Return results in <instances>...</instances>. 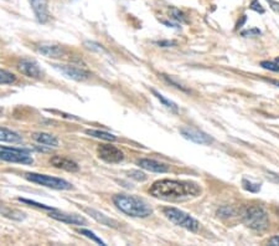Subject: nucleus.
<instances>
[{
	"instance_id": "nucleus-35",
	"label": "nucleus",
	"mask_w": 279,
	"mask_h": 246,
	"mask_svg": "<svg viewBox=\"0 0 279 246\" xmlns=\"http://www.w3.org/2000/svg\"><path fill=\"white\" fill-rule=\"evenodd\" d=\"M268 3H269V5L272 7L273 10H275V12L279 13V3L274 2V0H267Z\"/></svg>"
},
{
	"instance_id": "nucleus-34",
	"label": "nucleus",
	"mask_w": 279,
	"mask_h": 246,
	"mask_svg": "<svg viewBox=\"0 0 279 246\" xmlns=\"http://www.w3.org/2000/svg\"><path fill=\"white\" fill-rule=\"evenodd\" d=\"M157 45L162 46V48H170V46L175 45V41H169V40H162V41H157Z\"/></svg>"
},
{
	"instance_id": "nucleus-19",
	"label": "nucleus",
	"mask_w": 279,
	"mask_h": 246,
	"mask_svg": "<svg viewBox=\"0 0 279 246\" xmlns=\"http://www.w3.org/2000/svg\"><path fill=\"white\" fill-rule=\"evenodd\" d=\"M86 133L91 137L94 138H99V140H103V141H109V142H114L117 138L115 136H113L112 133H108V132H103V131H98V130H87Z\"/></svg>"
},
{
	"instance_id": "nucleus-26",
	"label": "nucleus",
	"mask_w": 279,
	"mask_h": 246,
	"mask_svg": "<svg viewBox=\"0 0 279 246\" xmlns=\"http://www.w3.org/2000/svg\"><path fill=\"white\" fill-rule=\"evenodd\" d=\"M162 77L164 78L165 81H167L168 83H169V85H172V86H174V87L175 88H178V90H181V91H184V92H190V91L188 90V88L186 87H184L183 85H181V83H179V82H176V81H174L172 77H169V76L168 75H162Z\"/></svg>"
},
{
	"instance_id": "nucleus-39",
	"label": "nucleus",
	"mask_w": 279,
	"mask_h": 246,
	"mask_svg": "<svg viewBox=\"0 0 279 246\" xmlns=\"http://www.w3.org/2000/svg\"><path fill=\"white\" fill-rule=\"evenodd\" d=\"M2 113H3V108H0V114H2Z\"/></svg>"
},
{
	"instance_id": "nucleus-1",
	"label": "nucleus",
	"mask_w": 279,
	"mask_h": 246,
	"mask_svg": "<svg viewBox=\"0 0 279 246\" xmlns=\"http://www.w3.org/2000/svg\"><path fill=\"white\" fill-rule=\"evenodd\" d=\"M149 193L153 197L168 201L188 200L196 198L201 194V188L199 184L185 180L163 179L158 180L149 188Z\"/></svg>"
},
{
	"instance_id": "nucleus-28",
	"label": "nucleus",
	"mask_w": 279,
	"mask_h": 246,
	"mask_svg": "<svg viewBox=\"0 0 279 246\" xmlns=\"http://www.w3.org/2000/svg\"><path fill=\"white\" fill-rule=\"evenodd\" d=\"M85 45H86V48L87 49H89L91 51H97V52H106V50H104L103 48H102L99 44H97V43H93V41H86L85 43Z\"/></svg>"
},
{
	"instance_id": "nucleus-15",
	"label": "nucleus",
	"mask_w": 279,
	"mask_h": 246,
	"mask_svg": "<svg viewBox=\"0 0 279 246\" xmlns=\"http://www.w3.org/2000/svg\"><path fill=\"white\" fill-rule=\"evenodd\" d=\"M50 163L55 167V168L59 169H64V171L67 172H78L80 171V167L76 162L71 161V159L65 158V157H60V156H55L50 159Z\"/></svg>"
},
{
	"instance_id": "nucleus-29",
	"label": "nucleus",
	"mask_w": 279,
	"mask_h": 246,
	"mask_svg": "<svg viewBox=\"0 0 279 246\" xmlns=\"http://www.w3.org/2000/svg\"><path fill=\"white\" fill-rule=\"evenodd\" d=\"M170 14H172V18H173V19L178 20V22H181V23L186 22V19H185V17H184L183 13H181L180 10L175 9V8H173V9H170Z\"/></svg>"
},
{
	"instance_id": "nucleus-2",
	"label": "nucleus",
	"mask_w": 279,
	"mask_h": 246,
	"mask_svg": "<svg viewBox=\"0 0 279 246\" xmlns=\"http://www.w3.org/2000/svg\"><path fill=\"white\" fill-rule=\"evenodd\" d=\"M113 203L118 210L133 218H148L153 214V209L143 199L128 194H117L113 197Z\"/></svg>"
},
{
	"instance_id": "nucleus-40",
	"label": "nucleus",
	"mask_w": 279,
	"mask_h": 246,
	"mask_svg": "<svg viewBox=\"0 0 279 246\" xmlns=\"http://www.w3.org/2000/svg\"><path fill=\"white\" fill-rule=\"evenodd\" d=\"M278 216H279V211H278Z\"/></svg>"
},
{
	"instance_id": "nucleus-6",
	"label": "nucleus",
	"mask_w": 279,
	"mask_h": 246,
	"mask_svg": "<svg viewBox=\"0 0 279 246\" xmlns=\"http://www.w3.org/2000/svg\"><path fill=\"white\" fill-rule=\"evenodd\" d=\"M0 161L9 162V163H19V164L34 163L33 157L29 154L28 149L10 148V147L0 148Z\"/></svg>"
},
{
	"instance_id": "nucleus-30",
	"label": "nucleus",
	"mask_w": 279,
	"mask_h": 246,
	"mask_svg": "<svg viewBox=\"0 0 279 246\" xmlns=\"http://www.w3.org/2000/svg\"><path fill=\"white\" fill-rule=\"evenodd\" d=\"M249 9L254 10V12H257V13H259V14H264V9H263L262 5L259 4V2H258V0H253V2L249 4Z\"/></svg>"
},
{
	"instance_id": "nucleus-37",
	"label": "nucleus",
	"mask_w": 279,
	"mask_h": 246,
	"mask_svg": "<svg viewBox=\"0 0 279 246\" xmlns=\"http://www.w3.org/2000/svg\"><path fill=\"white\" fill-rule=\"evenodd\" d=\"M244 22H246V15H243V17H242V20H241V22L238 23V24H237V28H236V29L241 28V26L243 25V23H244Z\"/></svg>"
},
{
	"instance_id": "nucleus-38",
	"label": "nucleus",
	"mask_w": 279,
	"mask_h": 246,
	"mask_svg": "<svg viewBox=\"0 0 279 246\" xmlns=\"http://www.w3.org/2000/svg\"><path fill=\"white\" fill-rule=\"evenodd\" d=\"M270 82L273 83V85H275L277 87H279V81H274V80H270Z\"/></svg>"
},
{
	"instance_id": "nucleus-27",
	"label": "nucleus",
	"mask_w": 279,
	"mask_h": 246,
	"mask_svg": "<svg viewBox=\"0 0 279 246\" xmlns=\"http://www.w3.org/2000/svg\"><path fill=\"white\" fill-rule=\"evenodd\" d=\"M260 66L265 70H269V71H279V65L275 64V62H270V61H262L260 62Z\"/></svg>"
},
{
	"instance_id": "nucleus-23",
	"label": "nucleus",
	"mask_w": 279,
	"mask_h": 246,
	"mask_svg": "<svg viewBox=\"0 0 279 246\" xmlns=\"http://www.w3.org/2000/svg\"><path fill=\"white\" fill-rule=\"evenodd\" d=\"M78 232H80L81 235H85L86 237H88V239H91V240H93L94 242H97V244H99V245H106V242L103 241V240H101L99 239L97 235H94V232H92V231H89V230H87V229H80L78 230Z\"/></svg>"
},
{
	"instance_id": "nucleus-32",
	"label": "nucleus",
	"mask_w": 279,
	"mask_h": 246,
	"mask_svg": "<svg viewBox=\"0 0 279 246\" xmlns=\"http://www.w3.org/2000/svg\"><path fill=\"white\" fill-rule=\"evenodd\" d=\"M262 34V31L259 30V29H251V30H244V31H242L241 33V35L242 36H258V35H260Z\"/></svg>"
},
{
	"instance_id": "nucleus-14",
	"label": "nucleus",
	"mask_w": 279,
	"mask_h": 246,
	"mask_svg": "<svg viewBox=\"0 0 279 246\" xmlns=\"http://www.w3.org/2000/svg\"><path fill=\"white\" fill-rule=\"evenodd\" d=\"M136 164H138L141 168L146 169V171H149V172H154V173L169 172V166H168V164L154 161V159H148V158L139 159V161L136 162Z\"/></svg>"
},
{
	"instance_id": "nucleus-12",
	"label": "nucleus",
	"mask_w": 279,
	"mask_h": 246,
	"mask_svg": "<svg viewBox=\"0 0 279 246\" xmlns=\"http://www.w3.org/2000/svg\"><path fill=\"white\" fill-rule=\"evenodd\" d=\"M50 218H54L56 220L66 222V224H71V225H86L87 221L85 218L80 215H75V214H66L61 213V211H57L56 209L55 210H51L49 214Z\"/></svg>"
},
{
	"instance_id": "nucleus-5",
	"label": "nucleus",
	"mask_w": 279,
	"mask_h": 246,
	"mask_svg": "<svg viewBox=\"0 0 279 246\" xmlns=\"http://www.w3.org/2000/svg\"><path fill=\"white\" fill-rule=\"evenodd\" d=\"M25 178L31 183L35 184L43 185V187L51 188V189L56 190H70L72 189V184L68 183L67 180L61 179V178L56 177H50L46 174H38V173H28L25 174Z\"/></svg>"
},
{
	"instance_id": "nucleus-11",
	"label": "nucleus",
	"mask_w": 279,
	"mask_h": 246,
	"mask_svg": "<svg viewBox=\"0 0 279 246\" xmlns=\"http://www.w3.org/2000/svg\"><path fill=\"white\" fill-rule=\"evenodd\" d=\"M38 51L50 59H61L66 56V49L64 46L55 45V44H41L38 46Z\"/></svg>"
},
{
	"instance_id": "nucleus-9",
	"label": "nucleus",
	"mask_w": 279,
	"mask_h": 246,
	"mask_svg": "<svg viewBox=\"0 0 279 246\" xmlns=\"http://www.w3.org/2000/svg\"><path fill=\"white\" fill-rule=\"evenodd\" d=\"M17 69L19 70L20 74L26 76V77L35 78V80H39V78L43 77V71L39 67V65L35 61H33V60L22 59L17 64Z\"/></svg>"
},
{
	"instance_id": "nucleus-33",
	"label": "nucleus",
	"mask_w": 279,
	"mask_h": 246,
	"mask_svg": "<svg viewBox=\"0 0 279 246\" xmlns=\"http://www.w3.org/2000/svg\"><path fill=\"white\" fill-rule=\"evenodd\" d=\"M267 178L270 180V182L275 183V184H279V174L273 172H267Z\"/></svg>"
},
{
	"instance_id": "nucleus-36",
	"label": "nucleus",
	"mask_w": 279,
	"mask_h": 246,
	"mask_svg": "<svg viewBox=\"0 0 279 246\" xmlns=\"http://www.w3.org/2000/svg\"><path fill=\"white\" fill-rule=\"evenodd\" d=\"M268 244L272 246H279V236H274L272 237V239H269Z\"/></svg>"
},
{
	"instance_id": "nucleus-7",
	"label": "nucleus",
	"mask_w": 279,
	"mask_h": 246,
	"mask_svg": "<svg viewBox=\"0 0 279 246\" xmlns=\"http://www.w3.org/2000/svg\"><path fill=\"white\" fill-rule=\"evenodd\" d=\"M55 69L57 71L61 72L66 77L71 78L73 81H78V82H83L91 78V72L87 71L85 69L75 66V65H54Z\"/></svg>"
},
{
	"instance_id": "nucleus-18",
	"label": "nucleus",
	"mask_w": 279,
	"mask_h": 246,
	"mask_svg": "<svg viewBox=\"0 0 279 246\" xmlns=\"http://www.w3.org/2000/svg\"><path fill=\"white\" fill-rule=\"evenodd\" d=\"M22 141L23 138L19 133L14 132V131L12 130H8V128L0 127V142L20 143Z\"/></svg>"
},
{
	"instance_id": "nucleus-8",
	"label": "nucleus",
	"mask_w": 279,
	"mask_h": 246,
	"mask_svg": "<svg viewBox=\"0 0 279 246\" xmlns=\"http://www.w3.org/2000/svg\"><path fill=\"white\" fill-rule=\"evenodd\" d=\"M97 153L101 159H103L107 163L117 164L124 159V153L117 148L115 146L112 145H101L97 148Z\"/></svg>"
},
{
	"instance_id": "nucleus-3",
	"label": "nucleus",
	"mask_w": 279,
	"mask_h": 246,
	"mask_svg": "<svg viewBox=\"0 0 279 246\" xmlns=\"http://www.w3.org/2000/svg\"><path fill=\"white\" fill-rule=\"evenodd\" d=\"M242 221L244 222L246 226H248L252 230H256V231H263L269 225L268 214L259 205L247 206L242 211Z\"/></svg>"
},
{
	"instance_id": "nucleus-4",
	"label": "nucleus",
	"mask_w": 279,
	"mask_h": 246,
	"mask_svg": "<svg viewBox=\"0 0 279 246\" xmlns=\"http://www.w3.org/2000/svg\"><path fill=\"white\" fill-rule=\"evenodd\" d=\"M163 213H164L167 219H169L173 224L184 227V229L189 230V231L196 232L200 229V222L196 219H194L191 215L186 214L185 211L180 210V209L164 208L163 209Z\"/></svg>"
},
{
	"instance_id": "nucleus-13",
	"label": "nucleus",
	"mask_w": 279,
	"mask_h": 246,
	"mask_svg": "<svg viewBox=\"0 0 279 246\" xmlns=\"http://www.w3.org/2000/svg\"><path fill=\"white\" fill-rule=\"evenodd\" d=\"M29 2H30L31 8L35 13L39 23L45 24V23L49 22L50 13L49 8H47V0H29Z\"/></svg>"
},
{
	"instance_id": "nucleus-17",
	"label": "nucleus",
	"mask_w": 279,
	"mask_h": 246,
	"mask_svg": "<svg viewBox=\"0 0 279 246\" xmlns=\"http://www.w3.org/2000/svg\"><path fill=\"white\" fill-rule=\"evenodd\" d=\"M33 138L34 141H36L38 143L47 146V147H57V146H59V140H57L54 135H50V133H45V132L34 133Z\"/></svg>"
},
{
	"instance_id": "nucleus-21",
	"label": "nucleus",
	"mask_w": 279,
	"mask_h": 246,
	"mask_svg": "<svg viewBox=\"0 0 279 246\" xmlns=\"http://www.w3.org/2000/svg\"><path fill=\"white\" fill-rule=\"evenodd\" d=\"M17 81V76L13 72L0 69V85H12Z\"/></svg>"
},
{
	"instance_id": "nucleus-25",
	"label": "nucleus",
	"mask_w": 279,
	"mask_h": 246,
	"mask_svg": "<svg viewBox=\"0 0 279 246\" xmlns=\"http://www.w3.org/2000/svg\"><path fill=\"white\" fill-rule=\"evenodd\" d=\"M242 185H243V189L248 190L251 193H258L260 190V184H254V183L249 182L247 179L242 180Z\"/></svg>"
},
{
	"instance_id": "nucleus-22",
	"label": "nucleus",
	"mask_w": 279,
	"mask_h": 246,
	"mask_svg": "<svg viewBox=\"0 0 279 246\" xmlns=\"http://www.w3.org/2000/svg\"><path fill=\"white\" fill-rule=\"evenodd\" d=\"M0 214H3V215H5V216H9V218H13V219H22L23 218L22 213H19V211H17V210H9V209H8L7 206L2 203V201H0Z\"/></svg>"
},
{
	"instance_id": "nucleus-20",
	"label": "nucleus",
	"mask_w": 279,
	"mask_h": 246,
	"mask_svg": "<svg viewBox=\"0 0 279 246\" xmlns=\"http://www.w3.org/2000/svg\"><path fill=\"white\" fill-rule=\"evenodd\" d=\"M152 92H153V95L155 96L158 99H159L160 102H162L163 104H164L167 108H169L170 111H173V112H175V113H178L179 112V107L176 106V103H174L173 101H170V99H168V98H165L164 96L162 95V93H159L158 91H155V90H152Z\"/></svg>"
},
{
	"instance_id": "nucleus-10",
	"label": "nucleus",
	"mask_w": 279,
	"mask_h": 246,
	"mask_svg": "<svg viewBox=\"0 0 279 246\" xmlns=\"http://www.w3.org/2000/svg\"><path fill=\"white\" fill-rule=\"evenodd\" d=\"M180 133L184 138L194 143H197V145H211L214 142V138L210 137L206 133L201 132V131L194 130V128L183 127L180 128Z\"/></svg>"
},
{
	"instance_id": "nucleus-16",
	"label": "nucleus",
	"mask_w": 279,
	"mask_h": 246,
	"mask_svg": "<svg viewBox=\"0 0 279 246\" xmlns=\"http://www.w3.org/2000/svg\"><path fill=\"white\" fill-rule=\"evenodd\" d=\"M83 210H85L88 215H91V218H93L94 220L101 222L102 225H106V226H109V227H114V229L119 227V222L108 218L107 215H104V214L101 213V211L94 210V209H89V208H85Z\"/></svg>"
},
{
	"instance_id": "nucleus-24",
	"label": "nucleus",
	"mask_w": 279,
	"mask_h": 246,
	"mask_svg": "<svg viewBox=\"0 0 279 246\" xmlns=\"http://www.w3.org/2000/svg\"><path fill=\"white\" fill-rule=\"evenodd\" d=\"M235 214V210H233L232 206H228V205H223L221 206L220 209L217 210V215L221 216V218H230Z\"/></svg>"
},
{
	"instance_id": "nucleus-31",
	"label": "nucleus",
	"mask_w": 279,
	"mask_h": 246,
	"mask_svg": "<svg viewBox=\"0 0 279 246\" xmlns=\"http://www.w3.org/2000/svg\"><path fill=\"white\" fill-rule=\"evenodd\" d=\"M129 175H130L131 178H134V179L142 180V182L147 179V175L144 174V173H142V172H139V171H131L130 173H129Z\"/></svg>"
}]
</instances>
